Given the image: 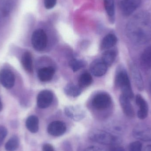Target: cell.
I'll list each match as a JSON object with an SVG mask.
<instances>
[{"mask_svg": "<svg viewBox=\"0 0 151 151\" xmlns=\"http://www.w3.org/2000/svg\"><path fill=\"white\" fill-rule=\"evenodd\" d=\"M92 81L93 80L91 74L88 73H84L79 78L78 85L82 89L90 85Z\"/></svg>", "mask_w": 151, "mask_h": 151, "instance_id": "cb8c5ba5", "label": "cell"}, {"mask_svg": "<svg viewBox=\"0 0 151 151\" xmlns=\"http://www.w3.org/2000/svg\"><path fill=\"white\" fill-rule=\"evenodd\" d=\"M89 138L91 141L104 145L119 144L120 141L117 137L109 132L100 129L92 130L89 134Z\"/></svg>", "mask_w": 151, "mask_h": 151, "instance_id": "7a4b0ae2", "label": "cell"}, {"mask_svg": "<svg viewBox=\"0 0 151 151\" xmlns=\"http://www.w3.org/2000/svg\"><path fill=\"white\" fill-rule=\"evenodd\" d=\"M145 151H151V145H149L146 146Z\"/></svg>", "mask_w": 151, "mask_h": 151, "instance_id": "d6a6232c", "label": "cell"}, {"mask_svg": "<svg viewBox=\"0 0 151 151\" xmlns=\"http://www.w3.org/2000/svg\"><path fill=\"white\" fill-rule=\"evenodd\" d=\"M86 63L82 60L73 59L70 61L69 65L74 72H77L82 68L85 67Z\"/></svg>", "mask_w": 151, "mask_h": 151, "instance_id": "d4e9b609", "label": "cell"}, {"mask_svg": "<svg viewBox=\"0 0 151 151\" xmlns=\"http://www.w3.org/2000/svg\"><path fill=\"white\" fill-rule=\"evenodd\" d=\"M116 57V52L112 50H108L103 54L101 60L106 65L109 66L111 65Z\"/></svg>", "mask_w": 151, "mask_h": 151, "instance_id": "7402d4cb", "label": "cell"}, {"mask_svg": "<svg viewBox=\"0 0 151 151\" xmlns=\"http://www.w3.org/2000/svg\"><path fill=\"white\" fill-rule=\"evenodd\" d=\"M22 66L25 70L29 73H32L33 71L32 57L29 51H26L23 54L21 60Z\"/></svg>", "mask_w": 151, "mask_h": 151, "instance_id": "9a60e30c", "label": "cell"}, {"mask_svg": "<svg viewBox=\"0 0 151 151\" xmlns=\"http://www.w3.org/2000/svg\"><path fill=\"white\" fill-rule=\"evenodd\" d=\"M108 151H125L123 147L119 145V144L114 145H111Z\"/></svg>", "mask_w": 151, "mask_h": 151, "instance_id": "f546056e", "label": "cell"}, {"mask_svg": "<svg viewBox=\"0 0 151 151\" xmlns=\"http://www.w3.org/2000/svg\"><path fill=\"white\" fill-rule=\"evenodd\" d=\"M117 38L115 35L110 34L106 35L103 39L101 43V48L102 50H109L116 45Z\"/></svg>", "mask_w": 151, "mask_h": 151, "instance_id": "ac0fdd59", "label": "cell"}, {"mask_svg": "<svg viewBox=\"0 0 151 151\" xmlns=\"http://www.w3.org/2000/svg\"><path fill=\"white\" fill-rule=\"evenodd\" d=\"M105 9L108 16L113 18L115 13L114 0H104Z\"/></svg>", "mask_w": 151, "mask_h": 151, "instance_id": "484cf974", "label": "cell"}, {"mask_svg": "<svg viewBox=\"0 0 151 151\" xmlns=\"http://www.w3.org/2000/svg\"><path fill=\"white\" fill-rule=\"evenodd\" d=\"M130 99L122 94L119 98V102L122 110L128 117L133 118L134 116V110L130 102Z\"/></svg>", "mask_w": 151, "mask_h": 151, "instance_id": "4fadbf2b", "label": "cell"}, {"mask_svg": "<svg viewBox=\"0 0 151 151\" xmlns=\"http://www.w3.org/2000/svg\"><path fill=\"white\" fill-rule=\"evenodd\" d=\"M84 151H105L103 149L96 146H91L88 147Z\"/></svg>", "mask_w": 151, "mask_h": 151, "instance_id": "1f68e13d", "label": "cell"}, {"mask_svg": "<svg viewBox=\"0 0 151 151\" xmlns=\"http://www.w3.org/2000/svg\"><path fill=\"white\" fill-rule=\"evenodd\" d=\"M107 68L108 66L101 59H96L91 63L90 70L93 75L100 77L106 73Z\"/></svg>", "mask_w": 151, "mask_h": 151, "instance_id": "8fae6325", "label": "cell"}, {"mask_svg": "<svg viewBox=\"0 0 151 151\" xmlns=\"http://www.w3.org/2000/svg\"><path fill=\"white\" fill-rule=\"evenodd\" d=\"M55 73V70L53 67H44L38 71V78L41 81L48 82L52 79Z\"/></svg>", "mask_w": 151, "mask_h": 151, "instance_id": "5bb4252c", "label": "cell"}, {"mask_svg": "<svg viewBox=\"0 0 151 151\" xmlns=\"http://www.w3.org/2000/svg\"><path fill=\"white\" fill-rule=\"evenodd\" d=\"M66 130V126L64 122L55 121L51 122L47 128L48 133L54 137L63 135Z\"/></svg>", "mask_w": 151, "mask_h": 151, "instance_id": "30bf717a", "label": "cell"}, {"mask_svg": "<svg viewBox=\"0 0 151 151\" xmlns=\"http://www.w3.org/2000/svg\"><path fill=\"white\" fill-rule=\"evenodd\" d=\"M141 64L145 69L151 68V45L147 47L143 52L141 57Z\"/></svg>", "mask_w": 151, "mask_h": 151, "instance_id": "d6986e66", "label": "cell"}, {"mask_svg": "<svg viewBox=\"0 0 151 151\" xmlns=\"http://www.w3.org/2000/svg\"><path fill=\"white\" fill-rule=\"evenodd\" d=\"M150 93L151 94V77L150 78Z\"/></svg>", "mask_w": 151, "mask_h": 151, "instance_id": "e575fe53", "label": "cell"}, {"mask_svg": "<svg viewBox=\"0 0 151 151\" xmlns=\"http://www.w3.org/2000/svg\"><path fill=\"white\" fill-rule=\"evenodd\" d=\"M3 108L2 103L1 100V98H0V112L2 111Z\"/></svg>", "mask_w": 151, "mask_h": 151, "instance_id": "836d02e7", "label": "cell"}, {"mask_svg": "<svg viewBox=\"0 0 151 151\" xmlns=\"http://www.w3.org/2000/svg\"><path fill=\"white\" fill-rule=\"evenodd\" d=\"M47 38L45 32L42 29H37L33 33L32 43L34 48L38 51L44 50L47 47Z\"/></svg>", "mask_w": 151, "mask_h": 151, "instance_id": "277c9868", "label": "cell"}, {"mask_svg": "<svg viewBox=\"0 0 151 151\" xmlns=\"http://www.w3.org/2000/svg\"><path fill=\"white\" fill-rule=\"evenodd\" d=\"M115 83L120 88L122 95L132 99L134 93L127 73L124 70H120L117 73L115 78Z\"/></svg>", "mask_w": 151, "mask_h": 151, "instance_id": "3957f363", "label": "cell"}, {"mask_svg": "<svg viewBox=\"0 0 151 151\" xmlns=\"http://www.w3.org/2000/svg\"><path fill=\"white\" fill-rule=\"evenodd\" d=\"M141 4V0H122L120 3V8L125 16L131 15Z\"/></svg>", "mask_w": 151, "mask_h": 151, "instance_id": "9c48e42d", "label": "cell"}, {"mask_svg": "<svg viewBox=\"0 0 151 151\" xmlns=\"http://www.w3.org/2000/svg\"><path fill=\"white\" fill-rule=\"evenodd\" d=\"M0 82L5 88H12L14 86L15 83L14 73L9 69H2L0 71Z\"/></svg>", "mask_w": 151, "mask_h": 151, "instance_id": "52a82bcc", "label": "cell"}, {"mask_svg": "<svg viewBox=\"0 0 151 151\" xmlns=\"http://www.w3.org/2000/svg\"><path fill=\"white\" fill-rule=\"evenodd\" d=\"M133 134L135 138L145 142L151 141V127L145 124H139L135 127Z\"/></svg>", "mask_w": 151, "mask_h": 151, "instance_id": "8992f818", "label": "cell"}, {"mask_svg": "<svg viewBox=\"0 0 151 151\" xmlns=\"http://www.w3.org/2000/svg\"><path fill=\"white\" fill-rule=\"evenodd\" d=\"M53 100V94L50 91H42L37 96V106L41 109L47 108L52 104Z\"/></svg>", "mask_w": 151, "mask_h": 151, "instance_id": "ba28073f", "label": "cell"}, {"mask_svg": "<svg viewBox=\"0 0 151 151\" xmlns=\"http://www.w3.org/2000/svg\"><path fill=\"white\" fill-rule=\"evenodd\" d=\"M19 139L17 135H13L5 144V149L7 151H15L19 147Z\"/></svg>", "mask_w": 151, "mask_h": 151, "instance_id": "603a6c76", "label": "cell"}, {"mask_svg": "<svg viewBox=\"0 0 151 151\" xmlns=\"http://www.w3.org/2000/svg\"><path fill=\"white\" fill-rule=\"evenodd\" d=\"M132 77L137 87L139 90H142L144 89V82L142 78V75L138 68L135 66H132Z\"/></svg>", "mask_w": 151, "mask_h": 151, "instance_id": "ffe728a7", "label": "cell"}, {"mask_svg": "<svg viewBox=\"0 0 151 151\" xmlns=\"http://www.w3.org/2000/svg\"><path fill=\"white\" fill-rule=\"evenodd\" d=\"M27 128L31 133H36L39 129V120L35 115H31L27 118L26 122Z\"/></svg>", "mask_w": 151, "mask_h": 151, "instance_id": "e0dca14e", "label": "cell"}, {"mask_svg": "<svg viewBox=\"0 0 151 151\" xmlns=\"http://www.w3.org/2000/svg\"><path fill=\"white\" fill-rule=\"evenodd\" d=\"M142 145L140 142H133L129 145V151H142Z\"/></svg>", "mask_w": 151, "mask_h": 151, "instance_id": "4316f807", "label": "cell"}, {"mask_svg": "<svg viewBox=\"0 0 151 151\" xmlns=\"http://www.w3.org/2000/svg\"><path fill=\"white\" fill-rule=\"evenodd\" d=\"M126 34L134 44H146L151 40V18L145 12L137 13L131 19L126 27Z\"/></svg>", "mask_w": 151, "mask_h": 151, "instance_id": "6da1fadb", "label": "cell"}, {"mask_svg": "<svg viewBox=\"0 0 151 151\" xmlns=\"http://www.w3.org/2000/svg\"><path fill=\"white\" fill-rule=\"evenodd\" d=\"M57 0H45L44 5L45 8L48 9L54 8L56 4Z\"/></svg>", "mask_w": 151, "mask_h": 151, "instance_id": "f1b7e54d", "label": "cell"}, {"mask_svg": "<svg viewBox=\"0 0 151 151\" xmlns=\"http://www.w3.org/2000/svg\"><path fill=\"white\" fill-rule=\"evenodd\" d=\"M65 113L69 118L75 121H79L83 119L84 114L82 110L73 106H69L65 109Z\"/></svg>", "mask_w": 151, "mask_h": 151, "instance_id": "2e32d148", "label": "cell"}, {"mask_svg": "<svg viewBox=\"0 0 151 151\" xmlns=\"http://www.w3.org/2000/svg\"><path fill=\"white\" fill-rule=\"evenodd\" d=\"M42 151H55L52 145L49 144L44 145L42 147Z\"/></svg>", "mask_w": 151, "mask_h": 151, "instance_id": "4dcf8cb0", "label": "cell"}, {"mask_svg": "<svg viewBox=\"0 0 151 151\" xmlns=\"http://www.w3.org/2000/svg\"><path fill=\"white\" fill-rule=\"evenodd\" d=\"M111 104V99L109 94L100 93L95 96L92 101V105L94 108L97 110H104L107 109Z\"/></svg>", "mask_w": 151, "mask_h": 151, "instance_id": "5b68a950", "label": "cell"}, {"mask_svg": "<svg viewBox=\"0 0 151 151\" xmlns=\"http://www.w3.org/2000/svg\"><path fill=\"white\" fill-rule=\"evenodd\" d=\"M82 89L79 85L73 83H68L65 87L64 91L68 96L73 97L78 96L81 93Z\"/></svg>", "mask_w": 151, "mask_h": 151, "instance_id": "44dd1931", "label": "cell"}, {"mask_svg": "<svg viewBox=\"0 0 151 151\" xmlns=\"http://www.w3.org/2000/svg\"><path fill=\"white\" fill-rule=\"evenodd\" d=\"M8 134L7 129L2 126H0V147L2 144Z\"/></svg>", "mask_w": 151, "mask_h": 151, "instance_id": "83f0119b", "label": "cell"}, {"mask_svg": "<svg viewBox=\"0 0 151 151\" xmlns=\"http://www.w3.org/2000/svg\"><path fill=\"white\" fill-rule=\"evenodd\" d=\"M136 103L138 107L137 115L140 119H144L147 118L148 114V104L145 99L140 95H137L136 96Z\"/></svg>", "mask_w": 151, "mask_h": 151, "instance_id": "7c38bea8", "label": "cell"}]
</instances>
